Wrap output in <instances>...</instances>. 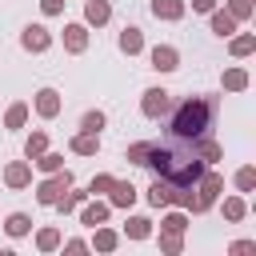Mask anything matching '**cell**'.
Segmentation results:
<instances>
[{
	"label": "cell",
	"mask_w": 256,
	"mask_h": 256,
	"mask_svg": "<svg viewBox=\"0 0 256 256\" xmlns=\"http://www.w3.org/2000/svg\"><path fill=\"white\" fill-rule=\"evenodd\" d=\"M36 112H40L44 120H52V116L60 112V96H56L52 88H40V92H36Z\"/></svg>",
	"instance_id": "cell-7"
},
{
	"label": "cell",
	"mask_w": 256,
	"mask_h": 256,
	"mask_svg": "<svg viewBox=\"0 0 256 256\" xmlns=\"http://www.w3.org/2000/svg\"><path fill=\"white\" fill-rule=\"evenodd\" d=\"M160 248H164V252H180V232H164Z\"/></svg>",
	"instance_id": "cell-35"
},
{
	"label": "cell",
	"mask_w": 256,
	"mask_h": 256,
	"mask_svg": "<svg viewBox=\"0 0 256 256\" xmlns=\"http://www.w3.org/2000/svg\"><path fill=\"white\" fill-rule=\"evenodd\" d=\"M80 128H84V132H100V128H104V112H84Z\"/></svg>",
	"instance_id": "cell-29"
},
{
	"label": "cell",
	"mask_w": 256,
	"mask_h": 256,
	"mask_svg": "<svg viewBox=\"0 0 256 256\" xmlns=\"http://www.w3.org/2000/svg\"><path fill=\"white\" fill-rule=\"evenodd\" d=\"M44 148H48V136H44V132H32V136H28V144H24V152H28L32 160H36Z\"/></svg>",
	"instance_id": "cell-24"
},
{
	"label": "cell",
	"mask_w": 256,
	"mask_h": 256,
	"mask_svg": "<svg viewBox=\"0 0 256 256\" xmlns=\"http://www.w3.org/2000/svg\"><path fill=\"white\" fill-rule=\"evenodd\" d=\"M144 152H148V140L132 144V148H128V160H132V164H144Z\"/></svg>",
	"instance_id": "cell-34"
},
{
	"label": "cell",
	"mask_w": 256,
	"mask_h": 256,
	"mask_svg": "<svg viewBox=\"0 0 256 256\" xmlns=\"http://www.w3.org/2000/svg\"><path fill=\"white\" fill-rule=\"evenodd\" d=\"M36 164H40L44 172H56V168H64V156H56V152H40Z\"/></svg>",
	"instance_id": "cell-26"
},
{
	"label": "cell",
	"mask_w": 256,
	"mask_h": 256,
	"mask_svg": "<svg viewBox=\"0 0 256 256\" xmlns=\"http://www.w3.org/2000/svg\"><path fill=\"white\" fill-rule=\"evenodd\" d=\"M92 244H96L100 252H112V248H116V232H112V228H100V224H96V240H92Z\"/></svg>",
	"instance_id": "cell-22"
},
{
	"label": "cell",
	"mask_w": 256,
	"mask_h": 256,
	"mask_svg": "<svg viewBox=\"0 0 256 256\" xmlns=\"http://www.w3.org/2000/svg\"><path fill=\"white\" fill-rule=\"evenodd\" d=\"M56 204H60V212H72V208H80V204H84V192H68V196H60Z\"/></svg>",
	"instance_id": "cell-31"
},
{
	"label": "cell",
	"mask_w": 256,
	"mask_h": 256,
	"mask_svg": "<svg viewBox=\"0 0 256 256\" xmlns=\"http://www.w3.org/2000/svg\"><path fill=\"white\" fill-rule=\"evenodd\" d=\"M124 232H128L132 240H144V236L152 232V220H144V216H132V220L124 224Z\"/></svg>",
	"instance_id": "cell-20"
},
{
	"label": "cell",
	"mask_w": 256,
	"mask_h": 256,
	"mask_svg": "<svg viewBox=\"0 0 256 256\" xmlns=\"http://www.w3.org/2000/svg\"><path fill=\"white\" fill-rule=\"evenodd\" d=\"M140 112H144L148 120H160V116H168V112H172V92H164V88H148V92H144V104H140Z\"/></svg>",
	"instance_id": "cell-2"
},
{
	"label": "cell",
	"mask_w": 256,
	"mask_h": 256,
	"mask_svg": "<svg viewBox=\"0 0 256 256\" xmlns=\"http://www.w3.org/2000/svg\"><path fill=\"white\" fill-rule=\"evenodd\" d=\"M68 188H72V176H68L64 168H56V172H52V180H44V184H40L36 200H40V204H56V200H60Z\"/></svg>",
	"instance_id": "cell-3"
},
{
	"label": "cell",
	"mask_w": 256,
	"mask_h": 256,
	"mask_svg": "<svg viewBox=\"0 0 256 256\" xmlns=\"http://www.w3.org/2000/svg\"><path fill=\"white\" fill-rule=\"evenodd\" d=\"M40 8H44V16H56V12H64V0H40Z\"/></svg>",
	"instance_id": "cell-37"
},
{
	"label": "cell",
	"mask_w": 256,
	"mask_h": 256,
	"mask_svg": "<svg viewBox=\"0 0 256 256\" xmlns=\"http://www.w3.org/2000/svg\"><path fill=\"white\" fill-rule=\"evenodd\" d=\"M196 184H200V192H196V208H192V212H204V208H212V200L220 196V188H224V180H220L216 172H204V176H200Z\"/></svg>",
	"instance_id": "cell-4"
},
{
	"label": "cell",
	"mask_w": 256,
	"mask_h": 256,
	"mask_svg": "<svg viewBox=\"0 0 256 256\" xmlns=\"http://www.w3.org/2000/svg\"><path fill=\"white\" fill-rule=\"evenodd\" d=\"M152 16L156 20H180L184 16V0H152Z\"/></svg>",
	"instance_id": "cell-8"
},
{
	"label": "cell",
	"mask_w": 256,
	"mask_h": 256,
	"mask_svg": "<svg viewBox=\"0 0 256 256\" xmlns=\"http://www.w3.org/2000/svg\"><path fill=\"white\" fill-rule=\"evenodd\" d=\"M80 220H84L88 228H96V224H104V220H108V204H100V200H96V204H88V208L80 212Z\"/></svg>",
	"instance_id": "cell-17"
},
{
	"label": "cell",
	"mask_w": 256,
	"mask_h": 256,
	"mask_svg": "<svg viewBox=\"0 0 256 256\" xmlns=\"http://www.w3.org/2000/svg\"><path fill=\"white\" fill-rule=\"evenodd\" d=\"M224 88H228V92H244V88H248V72H244V68L224 72Z\"/></svg>",
	"instance_id": "cell-19"
},
{
	"label": "cell",
	"mask_w": 256,
	"mask_h": 256,
	"mask_svg": "<svg viewBox=\"0 0 256 256\" xmlns=\"http://www.w3.org/2000/svg\"><path fill=\"white\" fill-rule=\"evenodd\" d=\"M212 32H216V36H232V32H236V20H232L228 12H212Z\"/></svg>",
	"instance_id": "cell-18"
},
{
	"label": "cell",
	"mask_w": 256,
	"mask_h": 256,
	"mask_svg": "<svg viewBox=\"0 0 256 256\" xmlns=\"http://www.w3.org/2000/svg\"><path fill=\"white\" fill-rule=\"evenodd\" d=\"M252 248H256L252 240H236V244H232V252H252Z\"/></svg>",
	"instance_id": "cell-39"
},
{
	"label": "cell",
	"mask_w": 256,
	"mask_h": 256,
	"mask_svg": "<svg viewBox=\"0 0 256 256\" xmlns=\"http://www.w3.org/2000/svg\"><path fill=\"white\" fill-rule=\"evenodd\" d=\"M96 148H100V132H80L72 140V152H80V156H96Z\"/></svg>",
	"instance_id": "cell-13"
},
{
	"label": "cell",
	"mask_w": 256,
	"mask_h": 256,
	"mask_svg": "<svg viewBox=\"0 0 256 256\" xmlns=\"http://www.w3.org/2000/svg\"><path fill=\"white\" fill-rule=\"evenodd\" d=\"M84 44H88L84 24H68V28H64V48H68V52H84Z\"/></svg>",
	"instance_id": "cell-10"
},
{
	"label": "cell",
	"mask_w": 256,
	"mask_h": 256,
	"mask_svg": "<svg viewBox=\"0 0 256 256\" xmlns=\"http://www.w3.org/2000/svg\"><path fill=\"white\" fill-rule=\"evenodd\" d=\"M208 124H212V100H204V96H192V100H184L176 112H172V136H180V140H196V136H204L208 132Z\"/></svg>",
	"instance_id": "cell-1"
},
{
	"label": "cell",
	"mask_w": 256,
	"mask_h": 256,
	"mask_svg": "<svg viewBox=\"0 0 256 256\" xmlns=\"http://www.w3.org/2000/svg\"><path fill=\"white\" fill-rule=\"evenodd\" d=\"M196 156H200L204 164H216L224 152H220V144H216V140H208V136H196Z\"/></svg>",
	"instance_id": "cell-14"
},
{
	"label": "cell",
	"mask_w": 256,
	"mask_h": 256,
	"mask_svg": "<svg viewBox=\"0 0 256 256\" xmlns=\"http://www.w3.org/2000/svg\"><path fill=\"white\" fill-rule=\"evenodd\" d=\"M24 120H28V104H12V108H8V116H4V124H8V128H20Z\"/></svg>",
	"instance_id": "cell-23"
},
{
	"label": "cell",
	"mask_w": 256,
	"mask_h": 256,
	"mask_svg": "<svg viewBox=\"0 0 256 256\" xmlns=\"http://www.w3.org/2000/svg\"><path fill=\"white\" fill-rule=\"evenodd\" d=\"M20 44H24L28 52H44V48L52 44V36H48V28H40V24H28L24 36H20Z\"/></svg>",
	"instance_id": "cell-5"
},
{
	"label": "cell",
	"mask_w": 256,
	"mask_h": 256,
	"mask_svg": "<svg viewBox=\"0 0 256 256\" xmlns=\"http://www.w3.org/2000/svg\"><path fill=\"white\" fill-rule=\"evenodd\" d=\"M108 192H112V204H116V208H128V204L136 200V184H128V180H112Z\"/></svg>",
	"instance_id": "cell-9"
},
{
	"label": "cell",
	"mask_w": 256,
	"mask_h": 256,
	"mask_svg": "<svg viewBox=\"0 0 256 256\" xmlns=\"http://www.w3.org/2000/svg\"><path fill=\"white\" fill-rule=\"evenodd\" d=\"M36 244H40V248L48 252V248H56V244H60V232H56V228H44V232L36 236Z\"/></svg>",
	"instance_id": "cell-33"
},
{
	"label": "cell",
	"mask_w": 256,
	"mask_h": 256,
	"mask_svg": "<svg viewBox=\"0 0 256 256\" xmlns=\"http://www.w3.org/2000/svg\"><path fill=\"white\" fill-rule=\"evenodd\" d=\"M120 48H124L128 56H136V52L144 48V36H140V28H136V24H128V28L120 32Z\"/></svg>",
	"instance_id": "cell-12"
},
{
	"label": "cell",
	"mask_w": 256,
	"mask_h": 256,
	"mask_svg": "<svg viewBox=\"0 0 256 256\" xmlns=\"http://www.w3.org/2000/svg\"><path fill=\"white\" fill-rule=\"evenodd\" d=\"M244 212H248V208H244V200H240V196L224 200V216H228V220H244Z\"/></svg>",
	"instance_id": "cell-27"
},
{
	"label": "cell",
	"mask_w": 256,
	"mask_h": 256,
	"mask_svg": "<svg viewBox=\"0 0 256 256\" xmlns=\"http://www.w3.org/2000/svg\"><path fill=\"white\" fill-rule=\"evenodd\" d=\"M184 228H188L184 212H172V216H164V232H184Z\"/></svg>",
	"instance_id": "cell-32"
},
{
	"label": "cell",
	"mask_w": 256,
	"mask_h": 256,
	"mask_svg": "<svg viewBox=\"0 0 256 256\" xmlns=\"http://www.w3.org/2000/svg\"><path fill=\"white\" fill-rule=\"evenodd\" d=\"M84 16H88V24H104V20L112 16V8H108V0H88Z\"/></svg>",
	"instance_id": "cell-15"
},
{
	"label": "cell",
	"mask_w": 256,
	"mask_h": 256,
	"mask_svg": "<svg viewBox=\"0 0 256 256\" xmlns=\"http://www.w3.org/2000/svg\"><path fill=\"white\" fill-rule=\"evenodd\" d=\"M228 16H232V20H248V16H252V0H232V4H228Z\"/></svg>",
	"instance_id": "cell-28"
},
{
	"label": "cell",
	"mask_w": 256,
	"mask_h": 256,
	"mask_svg": "<svg viewBox=\"0 0 256 256\" xmlns=\"http://www.w3.org/2000/svg\"><path fill=\"white\" fill-rule=\"evenodd\" d=\"M148 204H152V208H164V204H172V184L156 176V184L148 188Z\"/></svg>",
	"instance_id": "cell-11"
},
{
	"label": "cell",
	"mask_w": 256,
	"mask_h": 256,
	"mask_svg": "<svg viewBox=\"0 0 256 256\" xmlns=\"http://www.w3.org/2000/svg\"><path fill=\"white\" fill-rule=\"evenodd\" d=\"M4 228H8V236H24V232H28V228H32V220H28V216H24V212H12V216H8V224H4Z\"/></svg>",
	"instance_id": "cell-21"
},
{
	"label": "cell",
	"mask_w": 256,
	"mask_h": 256,
	"mask_svg": "<svg viewBox=\"0 0 256 256\" xmlns=\"http://www.w3.org/2000/svg\"><path fill=\"white\" fill-rule=\"evenodd\" d=\"M252 184H256V172H252V168H240V172H236V188H240V192H252Z\"/></svg>",
	"instance_id": "cell-30"
},
{
	"label": "cell",
	"mask_w": 256,
	"mask_h": 256,
	"mask_svg": "<svg viewBox=\"0 0 256 256\" xmlns=\"http://www.w3.org/2000/svg\"><path fill=\"white\" fill-rule=\"evenodd\" d=\"M252 48H256V36H248V32H244V36H236V40H232V56H248V52H252Z\"/></svg>",
	"instance_id": "cell-25"
},
{
	"label": "cell",
	"mask_w": 256,
	"mask_h": 256,
	"mask_svg": "<svg viewBox=\"0 0 256 256\" xmlns=\"http://www.w3.org/2000/svg\"><path fill=\"white\" fill-rule=\"evenodd\" d=\"M152 68H156V72H172V68H180V56H176V48H168V44H156V48H152Z\"/></svg>",
	"instance_id": "cell-6"
},
{
	"label": "cell",
	"mask_w": 256,
	"mask_h": 256,
	"mask_svg": "<svg viewBox=\"0 0 256 256\" xmlns=\"http://www.w3.org/2000/svg\"><path fill=\"white\" fill-rule=\"evenodd\" d=\"M112 188V176H96L92 184H88V192H108Z\"/></svg>",
	"instance_id": "cell-36"
},
{
	"label": "cell",
	"mask_w": 256,
	"mask_h": 256,
	"mask_svg": "<svg viewBox=\"0 0 256 256\" xmlns=\"http://www.w3.org/2000/svg\"><path fill=\"white\" fill-rule=\"evenodd\" d=\"M192 8H196V12H212V8H216V0H192Z\"/></svg>",
	"instance_id": "cell-38"
},
{
	"label": "cell",
	"mask_w": 256,
	"mask_h": 256,
	"mask_svg": "<svg viewBox=\"0 0 256 256\" xmlns=\"http://www.w3.org/2000/svg\"><path fill=\"white\" fill-rule=\"evenodd\" d=\"M4 180H8V188H24V184L32 180V172H28V164H8Z\"/></svg>",
	"instance_id": "cell-16"
}]
</instances>
